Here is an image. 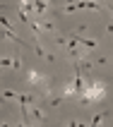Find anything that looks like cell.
<instances>
[{
	"label": "cell",
	"instance_id": "3",
	"mask_svg": "<svg viewBox=\"0 0 113 127\" xmlns=\"http://www.w3.org/2000/svg\"><path fill=\"white\" fill-rule=\"evenodd\" d=\"M0 67H7V70H19L22 60L19 58H0Z\"/></svg>",
	"mask_w": 113,
	"mask_h": 127
},
{
	"label": "cell",
	"instance_id": "7",
	"mask_svg": "<svg viewBox=\"0 0 113 127\" xmlns=\"http://www.w3.org/2000/svg\"><path fill=\"white\" fill-rule=\"evenodd\" d=\"M104 120H106V113H99V115H94V118H92V122H89V125H101Z\"/></svg>",
	"mask_w": 113,
	"mask_h": 127
},
{
	"label": "cell",
	"instance_id": "1",
	"mask_svg": "<svg viewBox=\"0 0 113 127\" xmlns=\"http://www.w3.org/2000/svg\"><path fill=\"white\" fill-rule=\"evenodd\" d=\"M104 96H106V84H104V82H92V84H84V91L79 94L77 98H79V103L89 106V103L101 101Z\"/></svg>",
	"mask_w": 113,
	"mask_h": 127
},
{
	"label": "cell",
	"instance_id": "5",
	"mask_svg": "<svg viewBox=\"0 0 113 127\" xmlns=\"http://www.w3.org/2000/svg\"><path fill=\"white\" fill-rule=\"evenodd\" d=\"M0 27H2V29H10V31H14V27H12V22L7 19L5 14H0Z\"/></svg>",
	"mask_w": 113,
	"mask_h": 127
},
{
	"label": "cell",
	"instance_id": "6",
	"mask_svg": "<svg viewBox=\"0 0 113 127\" xmlns=\"http://www.w3.org/2000/svg\"><path fill=\"white\" fill-rule=\"evenodd\" d=\"M2 96H5V98H10V101H19V94L12 91V89H5V91H2Z\"/></svg>",
	"mask_w": 113,
	"mask_h": 127
},
{
	"label": "cell",
	"instance_id": "8",
	"mask_svg": "<svg viewBox=\"0 0 113 127\" xmlns=\"http://www.w3.org/2000/svg\"><path fill=\"white\" fill-rule=\"evenodd\" d=\"M106 29H108V34H113V22H111V24H108Z\"/></svg>",
	"mask_w": 113,
	"mask_h": 127
},
{
	"label": "cell",
	"instance_id": "4",
	"mask_svg": "<svg viewBox=\"0 0 113 127\" xmlns=\"http://www.w3.org/2000/svg\"><path fill=\"white\" fill-rule=\"evenodd\" d=\"M27 82H29V84H34V86H39V84H43V82H46V77H43L41 72H36V70H29Z\"/></svg>",
	"mask_w": 113,
	"mask_h": 127
},
{
	"label": "cell",
	"instance_id": "2",
	"mask_svg": "<svg viewBox=\"0 0 113 127\" xmlns=\"http://www.w3.org/2000/svg\"><path fill=\"white\" fill-rule=\"evenodd\" d=\"M29 113L34 115V122H46V113H43V108L39 103H31L29 106Z\"/></svg>",
	"mask_w": 113,
	"mask_h": 127
}]
</instances>
